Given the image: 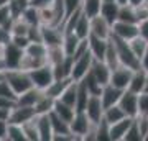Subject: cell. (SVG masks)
I'll return each instance as SVG.
<instances>
[{"label": "cell", "mask_w": 148, "mask_h": 141, "mask_svg": "<svg viewBox=\"0 0 148 141\" xmlns=\"http://www.w3.org/2000/svg\"><path fill=\"white\" fill-rule=\"evenodd\" d=\"M76 99H77V82L73 80L66 87V90L61 94V97L58 100H61V102H64V104H68V105H71V107L76 108Z\"/></svg>", "instance_id": "obj_31"}, {"label": "cell", "mask_w": 148, "mask_h": 141, "mask_svg": "<svg viewBox=\"0 0 148 141\" xmlns=\"http://www.w3.org/2000/svg\"><path fill=\"white\" fill-rule=\"evenodd\" d=\"M30 77H32L33 87H36L40 90H46L49 87V84L54 80L53 66L51 64H45L41 67L33 69V71H30Z\"/></svg>", "instance_id": "obj_4"}, {"label": "cell", "mask_w": 148, "mask_h": 141, "mask_svg": "<svg viewBox=\"0 0 148 141\" xmlns=\"http://www.w3.org/2000/svg\"><path fill=\"white\" fill-rule=\"evenodd\" d=\"M71 82H73V79H71V77L54 79V80L49 84V87H48L45 92H46L49 97H53V99H59V97H61V94H63L64 90H66V87H68Z\"/></svg>", "instance_id": "obj_23"}, {"label": "cell", "mask_w": 148, "mask_h": 141, "mask_svg": "<svg viewBox=\"0 0 148 141\" xmlns=\"http://www.w3.org/2000/svg\"><path fill=\"white\" fill-rule=\"evenodd\" d=\"M112 35L123 40V41H130L135 36H138V23H128V21L117 20L112 25Z\"/></svg>", "instance_id": "obj_7"}, {"label": "cell", "mask_w": 148, "mask_h": 141, "mask_svg": "<svg viewBox=\"0 0 148 141\" xmlns=\"http://www.w3.org/2000/svg\"><path fill=\"white\" fill-rule=\"evenodd\" d=\"M119 12H120V5L117 2H102L101 7V15L106 18L110 25H114L119 20Z\"/></svg>", "instance_id": "obj_22"}, {"label": "cell", "mask_w": 148, "mask_h": 141, "mask_svg": "<svg viewBox=\"0 0 148 141\" xmlns=\"http://www.w3.org/2000/svg\"><path fill=\"white\" fill-rule=\"evenodd\" d=\"M138 35H140L145 41H148V18L147 20H142L138 23Z\"/></svg>", "instance_id": "obj_50"}, {"label": "cell", "mask_w": 148, "mask_h": 141, "mask_svg": "<svg viewBox=\"0 0 148 141\" xmlns=\"http://www.w3.org/2000/svg\"><path fill=\"white\" fill-rule=\"evenodd\" d=\"M90 94L86 84L82 80L77 82V99H76V112H84L86 110V105H87V100H89Z\"/></svg>", "instance_id": "obj_29"}, {"label": "cell", "mask_w": 148, "mask_h": 141, "mask_svg": "<svg viewBox=\"0 0 148 141\" xmlns=\"http://www.w3.org/2000/svg\"><path fill=\"white\" fill-rule=\"evenodd\" d=\"M81 41L82 40H79L76 36L74 31H63V43H61V46H63L66 56H74L81 44Z\"/></svg>", "instance_id": "obj_21"}, {"label": "cell", "mask_w": 148, "mask_h": 141, "mask_svg": "<svg viewBox=\"0 0 148 141\" xmlns=\"http://www.w3.org/2000/svg\"><path fill=\"white\" fill-rule=\"evenodd\" d=\"M41 28V41L49 46H59L63 43V30L58 26H49V25H40Z\"/></svg>", "instance_id": "obj_13"}, {"label": "cell", "mask_w": 148, "mask_h": 141, "mask_svg": "<svg viewBox=\"0 0 148 141\" xmlns=\"http://www.w3.org/2000/svg\"><path fill=\"white\" fill-rule=\"evenodd\" d=\"M110 41L114 43V46L117 49V54H119V59H120V64L125 66V67L132 69V71H137L140 69V59L133 54V51L128 46V41H123L120 38L110 35Z\"/></svg>", "instance_id": "obj_2"}, {"label": "cell", "mask_w": 148, "mask_h": 141, "mask_svg": "<svg viewBox=\"0 0 148 141\" xmlns=\"http://www.w3.org/2000/svg\"><path fill=\"white\" fill-rule=\"evenodd\" d=\"M84 112H86V115H87V118L94 125H97L102 120V116H104V105H102L101 95H90Z\"/></svg>", "instance_id": "obj_10"}, {"label": "cell", "mask_w": 148, "mask_h": 141, "mask_svg": "<svg viewBox=\"0 0 148 141\" xmlns=\"http://www.w3.org/2000/svg\"><path fill=\"white\" fill-rule=\"evenodd\" d=\"M28 31H30V25L21 16H16V18L12 20V25H10L12 36H28Z\"/></svg>", "instance_id": "obj_30"}, {"label": "cell", "mask_w": 148, "mask_h": 141, "mask_svg": "<svg viewBox=\"0 0 148 141\" xmlns=\"http://www.w3.org/2000/svg\"><path fill=\"white\" fill-rule=\"evenodd\" d=\"M36 116L35 107H21L16 105L10 108V115H8V123H16V125H23L27 121L33 120Z\"/></svg>", "instance_id": "obj_9"}, {"label": "cell", "mask_w": 148, "mask_h": 141, "mask_svg": "<svg viewBox=\"0 0 148 141\" xmlns=\"http://www.w3.org/2000/svg\"><path fill=\"white\" fill-rule=\"evenodd\" d=\"M12 13H10V8H8V3H3L0 5V26H5L10 30V25H12Z\"/></svg>", "instance_id": "obj_44"}, {"label": "cell", "mask_w": 148, "mask_h": 141, "mask_svg": "<svg viewBox=\"0 0 148 141\" xmlns=\"http://www.w3.org/2000/svg\"><path fill=\"white\" fill-rule=\"evenodd\" d=\"M147 90H148V72H147Z\"/></svg>", "instance_id": "obj_58"}, {"label": "cell", "mask_w": 148, "mask_h": 141, "mask_svg": "<svg viewBox=\"0 0 148 141\" xmlns=\"http://www.w3.org/2000/svg\"><path fill=\"white\" fill-rule=\"evenodd\" d=\"M25 52L33 58H46L48 46L43 41H30V44L25 48Z\"/></svg>", "instance_id": "obj_33"}, {"label": "cell", "mask_w": 148, "mask_h": 141, "mask_svg": "<svg viewBox=\"0 0 148 141\" xmlns=\"http://www.w3.org/2000/svg\"><path fill=\"white\" fill-rule=\"evenodd\" d=\"M104 63L110 67V71H114V69H117L120 66V59H119L117 49H115V46H114V43L110 41V38H109V46H107L106 56H104Z\"/></svg>", "instance_id": "obj_32"}, {"label": "cell", "mask_w": 148, "mask_h": 141, "mask_svg": "<svg viewBox=\"0 0 148 141\" xmlns=\"http://www.w3.org/2000/svg\"><path fill=\"white\" fill-rule=\"evenodd\" d=\"M8 115H10V108H2L0 107V120L8 121Z\"/></svg>", "instance_id": "obj_53"}, {"label": "cell", "mask_w": 148, "mask_h": 141, "mask_svg": "<svg viewBox=\"0 0 148 141\" xmlns=\"http://www.w3.org/2000/svg\"><path fill=\"white\" fill-rule=\"evenodd\" d=\"M54 100L53 97H49L46 92H43L41 97L38 99V102L35 104V112H36V115H43V113H49L54 107Z\"/></svg>", "instance_id": "obj_28"}, {"label": "cell", "mask_w": 148, "mask_h": 141, "mask_svg": "<svg viewBox=\"0 0 148 141\" xmlns=\"http://www.w3.org/2000/svg\"><path fill=\"white\" fill-rule=\"evenodd\" d=\"M143 2H145V0H128V3H130L132 7H138V5H142Z\"/></svg>", "instance_id": "obj_54"}, {"label": "cell", "mask_w": 148, "mask_h": 141, "mask_svg": "<svg viewBox=\"0 0 148 141\" xmlns=\"http://www.w3.org/2000/svg\"><path fill=\"white\" fill-rule=\"evenodd\" d=\"M23 128V133H25V138L27 141H40V133H38V128H36V123H35V118L27 123L21 125Z\"/></svg>", "instance_id": "obj_40"}, {"label": "cell", "mask_w": 148, "mask_h": 141, "mask_svg": "<svg viewBox=\"0 0 148 141\" xmlns=\"http://www.w3.org/2000/svg\"><path fill=\"white\" fill-rule=\"evenodd\" d=\"M90 35L99 36V38H104V40H109V38H110L112 25L101 15V13L90 18Z\"/></svg>", "instance_id": "obj_12"}, {"label": "cell", "mask_w": 148, "mask_h": 141, "mask_svg": "<svg viewBox=\"0 0 148 141\" xmlns=\"http://www.w3.org/2000/svg\"><path fill=\"white\" fill-rule=\"evenodd\" d=\"M20 16H21L25 21H27L30 26L40 25V10H36V8H35V7H32V5L25 7Z\"/></svg>", "instance_id": "obj_37"}, {"label": "cell", "mask_w": 148, "mask_h": 141, "mask_svg": "<svg viewBox=\"0 0 148 141\" xmlns=\"http://www.w3.org/2000/svg\"><path fill=\"white\" fill-rule=\"evenodd\" d=\"M12 40V33L8 28H5V26H0V44L2 46H5L7 43H10Z\"/></svg>", "instance_id": "obj_49"}, {"label": "cell", "mask_w": 148, "mask_h": 141, "mask_svg": "<svg viewBox=\"0 0 148 141\" xmlns=\"http://www.w3.org/2000/svg\"><path fill=\"white\" fill-rule=\"evenodd\" d=\"M7 141H27L21 125L8 123V126H7Z\"/></svg>", "instance_id": "obj_38"}, {"label": "cell", "mask_w": 148, "mask_h": 141, "mask_svg": "<svg viewBox=\"0 0 148 141\" xmlns=\"http://www.w3.org/2000/svg\"><path fill=\"white\" fill-rule=\"evenodd\" d=\"M15 46H18V48H21V49H25V48L30 44V38L28 36H12V40H10Z\"/></svg>", "instance_id": "obj_47"}, {"label": "cell", "mask_w": 148, "mask_h": 141, "mask_svg": "<svg viewBox=\"0 0 148 141\" xmlns=\"http://www.w3.org/2000/svg\"><path fill=\"white\" fill-rule=\"evenodd\" d=\"M35 123H36L38 133H40V141H53V126L49 120V113H43V115L35 116Z\"/></svg>", "instance_id": "obj_15"}, {"label": "cell", "mask_w": 148, "mask_h": 141, "mask_svg": "<svg viewBox=\"0 0 148 141\" xmlns=\"http://www.w3.org/2000/svg\"><path fill=\"white\" fill-rule=\"evenodd\" d=\"M94 63V56L90 54L89 49H86L84 52H81L77 56H74V63H73V71H71V79L79 82L87 76V72L92 67Z\"/></svg>", "instance_id": "obj_3"}, {"label": "cell", "mask_w": 148, "mask_h": 141, "mask_svg": "<svg viewBox=\"0 0 148 141\" xmlns=\"http://www.w3.org/2000/svg\"><path fill=\"white\" fill-rule=\"evenodd\" d=\"M45 90H40L36 87H32V89L25 90L23 94L16 95V105H21V107H35V104L38 102V99L41 97V94Z\"/></svg>", "instance_id": "obj_20"}, {"label": "cell", "mask_w": 148, "mask_h": 141, "mask_svg": "<svg viewBox=\"0 0 148 141\" xmlns=\"http://www.w3.org/2000/svg\"><path fill=\"white\" fill-rule=\"evenodd\" d=\"M128 90H132L135 94H142L147 90V71H143L142 67L133 71L132 79H130V84H128Z\"/></svg>", "instance_id": "obj_19"}, {"label": "cell", "mask_w": 148, "mask_h": 141, "mask_svg": "<svg viewBox=\"0 0 148 141\" xmlns=\"http://www.w3.org/2000/svg\"><path fill=\"white\" fill-rule=\"evenodd\" d=\"M49 120H51V126H53V133L54 135H71L69 123L68 121H64L61 116H58L53 110L49 112Z\"/></svg>", "instance_id": "obj_26"}, {"label": "cell", "mask_w": 148, "mask_h": 141, "mask_svg": "<svg viewBox=\"0 0 148 141\" xmlns=\"http://www.w3.org/2000/svg\"><path fill=\"white\" fill-rule=\"evenodd\" d=\"M143 141H148V131L145 133V136H143Z\"/></svg>", "instance_id": "obj_57"}, {"label": "cell", "mask_w": 148, "mask_h": 141, "mask_svg": "<svg viewBox=\"0 0 148 141\" xmlns=\"http://www.w3.org/2000/svg\"><path fill=\"white\" fill-rule=\"evenodd\" d=\"M125 112L120 108V105H112V107H107V108H104V120L109 123V125H112V123H117V121H120L122 118H125Z\"/></svg>", "instance_id": "obj_27"}, {"label": "cell", "mask_w": 148, "mask_h": 141, "mask_svg": "<svg viewBox=\"0 0 148 141\" xmlns=\"http://www.w3.org/2000/svg\"><path fill=\"white\" fill-rule=\"evenodd\" d=\"M25 49L15 46L13 43H7L3 46V63H5V71L8 69H20V61Z\"/></svg>", "instance_id": "obj_6"}, {"label": "cell", "mask_w": 148, "mask_h": 141, "mask_svg": "<svg viewBox=\"0 0 148 141\" xmlns=\"http://www.w3.org/2000/svg\"><path fill=\"white\" fill-rule=\"evenodd\" d=\"M115 2H117V3H119V5H127V3H128V0H115Z\"/></svg>", "instance_id": "obj_55"}, {"label": "cell", "mask_w": 148, "mask_h": 141, "mask_svg": "<svg viewBox=\"0 0 148 141\" xmlns=\"http://www.w3.org/2000/svg\"><path fill=\"white\" fill-rule=\"evenodd\" d=\"M138 113L148 115V90L138 95Z\"/></svg>", "instance_id": "obj_46"}, {"label": "cell", "mask_w": 148, "mask_h": 141, "mask_svg": "<svg viewBox=\"0 0 148 141\" xmlns=\"http://www.w3.org/2000/svg\"><path fill=\"white\" fill-rule=\"evenodd\" d=\"M90 74L95 77V80L101 84L102 87L104 85H107V84L110 82V67L107 66L104 61H97V59H94V63H92V67H90Z\"/></svg>", "instance_id": "obj_16"}, {"label": "cell", "mask_w": 148, "mask_h": 141, "mask_svg": "<svg viewBox=\"0 0 148 141\" xmlns=\"http://www.w3.org/2000/svg\"><path fill=\"white\" fill-rule=\"evenodd\" d=\"M119 20H120V21H128V23H138L135 7H132L130 3L122 5L120 7V12H119Z\"/></svg>", "instance_id": "obj_39"}, {"label": "cell", "mask_w": 148, "mask_h": 141, "mask_svg": "<svg viewBox=\"0 0 148 141\" xmlns=\"http://www.w3.org/2000/svg\"><path fill=\"white\" fill-rule=\"evenodd\" d=\"M133 123L132 116H125L117 123H112L109 126V135H110V141H123V136L127 133V130L130 128V125Z\"/></svg>", "instance_id": "obj_17"}, {"label": "cell", "mask_w": 148, "mask_h": 141, "mask_svg": "<svg viewBox=\"0 0 148 141\" xmlns=\"http://www.w3.org/2000/svg\"><path fill=\"white\" fill-rule=\"evenodd\" d=\"M123 90L117 89L114 87L112 84H107L102 87V92H101V100H102V105H104V108L107 107H112V105H117L119 104V100H120V95Z\"/></svg>", "instance_id": "obj_18"}, {"label": "cell", "mask_w": 148, "mask_h": 141, "mask_svg": "<svg viewBox=\"0 0 148 141\" xmlns=\"http://www.w3.org/2000/svg\"><path fill=\"white\" fill-rule=\"evenodd\" d=\"M94 126V123L87 118L86 112H76V115L71 121H69V130L71 135H74L76 140H84V136L87 135V131Z\"/></svg>", "instance_id": "obj_5"}, {"label": "cell", "mask_w": 148, "mask_h": 141, "mask_svg": "<svg viewBox=\"0 0 148 141\" xmlns=\"http://www.w3.org/2000/svg\"><path fill=\"white\" fill-rule=\"evenodd\" d=\"M128 46H130V49L133 51V54H135L138 59H142V56L145 54V51H147V48H148V41H145V40L138 35V36H135L133 40L128 41Z\"/></svg>", "instance_id": "obj_35"}, {"label": "cell", "mask_w": 148, "mask_h": 141, "mask_svg": "<svg viewBox=\"0 0 148 141\" xmlns=\"http://www.w3.org/2000/svg\"><path fill=\"white\" fill-rule=\"evenodd\" d=\"M87 46H89V51H90V54L94 56V59L104 61L107 46H109V40H104V38L89 35V38H87Z\"/></svg>", "instance_id": "obj_14"}, {"label": "cell", "mask_w": 148, "mask_h": 141, "mask_svg": "<svg viewBox=\"0 0 148 141\" xmlns=\"http://www.w3.org/2000/svg\"><path fill=\"white\" fill-rule=\"evenodd\" d=\"M54 0H28V5L35 7L36 10H41V8H46L53 3Z\"/></svg>", "instance_id": "obj_48"}, {"label": "cell", "mask_w": 148, "mask_h": 141, "mask_svg": "<svg viewBox=\"0 0 148 141\" xmlns=\"http://www.w3.org/2000/svg\"><path fill=\"white\" fill-rule=\"evenodd\" d=\"M2 79H5V71H0V80Z\"/></svg>", "instance_id": "obj_56"}, {"label": "cell", "mask_w": 148, "mask_h": 141, "mask_svg": "<svg viewBox=\"0 0 148 141\" xmlns=\"http://www.w3.org/2000/svg\"><path fill=\"white\" fill-rule=\"evenodd\" d=\"M74 33L79 40H87L90 35V18L84 13H81V16L77 18L76 25H74Z\"/></svg>", "instance_id": "obj_24"}, {"label": "cell", "mask_w": 148, "mask_h": 141, "mask_svg": "<svg viewBox=\"0 0 148 141\" xmlns=\"http://www.w3.org/2000/svg\"><path fill=\"white\" fill-rule=\"evenodd\" d=\"M123 141H143V135L138 125L135 123V118H133V123L130 125V128L127 130L125 136H123Z\"/></svg>", "instance_id": "obj_43"}, {"label": "cell", "mask_w": 148, "mask_h": 141, "mask_svg": "<svg viewBox=\"0 0 148 141\" xmlns=\"http://www.w3.org/2000/svg\"><path fill=\"white\" fill-rule=\"evenodd\" d=\"M138 95L140 94H135V92H132V90H128V89H125L122 92L119 105H120V108L125 112L127 116L135 118V116L138 115Z\"/></svg>", "instance_id": "obj_8"}, {"label": "cell", "mask_w": 148, "mask_h": 141, "mask_svg": "<svg viewBox=\"0 0 148 141\" xmlns=\"http://www.w3.org/2000/svg\"><path fill=\"white\" fill-rule=\"evenodd\" d=\"M53 112L56 113L58 116H61L64 121H71L74 118V115H76V108L74 107H71V105L64 104V102H61V100H54V107H53Z\"/></svg>", "instance_id": "obj_25"}, {"label": "cell", "mask_w": 148, "mask_h": 141, "mask_svg": "<svg viewBox=\"0 0 148 141\" xmlns=\"http://www.w3.org/2000/svg\"><path fill=\"white\" fill-rule=\"evenodd\" d=\"M5 80L8 82V85L16 95L23 94L25 90L33 87L30 72L23 71V69H8V71H5Z\"/></svg>", "instance_id": "obj_1"}, {"label": "cell", "mask_w": 148, "mask_h": 141, "mask_svg": "<svg viewBox=\"0 0 148 141\" xmlns=\"http://www.w3.org/2000/svg\"><path fill=\"white\" fill-rule=\"evenodd\" d=\"M63 5H64V20H66L74 12L82 10V0H63Z\"/></svg>", "instance_id": "obj_42"}, {"label": "cell", "mask_w": 148, "mask_h": 141, "mask_svg": "<svg viewBox=\"0 0 148 141\" xmlns=\"http://www.w3.org/2000/svg\"><path fill=\"white\" fill-rule=\"evenodd\" d=\"M102 2H115V0H102Z\"/></svg>", "instance_id": "obj_59"}, {"label": "cell", "mask_w": 148, "mask_h": 141, "mask_svg": "<svg viewBox=\"0 0 148 141\" xmlns=\"http://www.w3.org/2000/svg\"><path fill=\"white\" fill-rule=\"evenodd\" d=\"M132 74L133 71L132 69H128L125 67V66H119L117 69H114L110 74V82L114 87H117V89H120V90H125L128 87V84H130V79H132Z\"/></svg>", "instance_id": "obj_11"}, {"label": "cell", "mask_w": 148, "mask_h": 141, "mask_svg": "<svg viewBox=\"0 0 148 141\" xmlns=\"http://www.w3.org/2000/svg\"><path fill=\"white\" fill-rule=\"evenodd\" d=\"M82 82L86 84V87H87V90H89L90 95H101L102 92V85L97 80H95V77L90 74V71L87 72V76H86L84 79H82Z\"/></svg>", "instance_id": "obj_41"}, {"label": "cell", "mask_w": 148, "mask_h": 141, "mask_svg": "<svg viewBox=\"0 0 148 141\" xmlns=\"http://www.w3.org/2000/svg\"><path fill=\"white\" fill-rule=\"evenodd\" d=\"M0 95L2 97H7V99L13 100V102H16V94L12 90V87L8 85V82H7L5 79H2L0 80Z\"/></svg>", "instance_id": "obj_45"}, {"label": "cell", "mask_w": 148, "mask_h": 141, "mask_svg": "<svg viewBox=\"0 0 148 141\" xmlns=\"http://www.w3.org/2000/svg\"><path fill=\"white\" fill-rule=\"evenodd\" d=\"M66 58V52H64L63 46L59 44V46H49L48 48V52H46V59H48V64H59L63 59Z\"/></svg>", "instance_id": "obj_34"}, {"label": "cell", "mask_w": 148, "mask_h": 141, "mask_svg": "<svg viewBox=\"0 0 148 141\" xmlns=\"http://www.w3.org/2000/svg\"><path fill=\"white\" fill-rule=\"evenodd\" d=\"M140 67L148 72V48H147V51H145V54L142 56V59H140Z\"/></svg>", "instance_id": "obj_52"}, {"label": "cell", "mask_w": 148, "mask_h": 141, "mask_svg": "<svg viewBox=\"0 0 148 141\" xmlns=\"http://www.w3.org/2000/svg\"><path fill=\"white\" fill-rule=\"evenodd\" d=\"M7 126H8V121L0 120V141H7Z\"/></svg>", "instance_id": "obj_51"}, {"label": "cell", "mask_w": 148, "mask_h": 141, "mask_svg": "<svg viewBox=\"0 0 148 141\" xmlns=\"http://www.w3.org/2000/svg\"><path fill=\"white\" fill-rule=\"evenodd\" d=\"M102 7V0H82V13L89 18L99 15Z\"/></svg>", "instance_id": "obj_36"}]
</instances>
